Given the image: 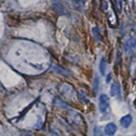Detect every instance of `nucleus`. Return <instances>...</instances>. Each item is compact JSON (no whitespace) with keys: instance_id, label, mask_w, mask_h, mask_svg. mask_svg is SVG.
Listing matches in <instances>:
<instances>
[{"instance_id":"nucleus-9","label":"nucleus","mask_w":136,"mask_h":136,"mask_svg":"<svg viewBox=\"0 0 136 136\" xmlns=\"http://www.w3.org/2000/svg\"><path fill=\"white\" fill-rule=\"evenodd\" d=\"M99 77L96 75L95 77H94V89H95V91H98V88H99Z\"/></svg>"},{"instance_id":"nucleus-10","label":"nucleus","mask_w":136,"mask_h":136,"mask_svg":"<svg viewBox=\"0 0 136 136\" xmlns=\"http://www.w3.org/2000/svg\"><path fill=\"white\" fill-rule=\"evenodd\" d=\"M111 74L110 73V74H109V75H108V76H107V79H106V82H110V81H111Z\"/></svg>"},{"instance_id":"nucleus-2","label":"nucleus","mask_w":136,"mask_h":136,"mask_svg":"<svg viewBox=\"0 0 136 136\" xmlns=\"http://www.w3.org/2000/svg\"><path fill=\"white\" fill-rule=\"evenodd\" d=\"M116 131V126L114 123H108L105 128V133L109 136H112Z\"/></svg>"},{"instance_id":"nucleus-6","label":"nucleus","mask_w":136,"mask_h":136,"mask_svg":"<svg viewBox=\"0 0 136 136\" xmlns=\"http://www.w3.org/2000/svg\"><path fill=\"white\" fill-rule=\"evenodd\" d=\"M105 70H106V61H105V59L103 57L101 58L100 62V71L102 75H105Z\"/></svg>"},{"instance_id":"nucleus-5","label":"nucleus","mask_w":136,"mask_h":136,"mask_svg":"<svg viewBox=\"0 0 136 136\" xmlns=\"http://www.w3.org/2000/svg\"><path fill=\"white\" fill-rule=\"evenodd\" d=\"M134 45V43L131 39L128 40L125 42V43H124V48H125V50H126V52L128 53V54L131 55V52H132V50H133Z\"/></svg>"},{"instance_id":"nucleus-3","label":"nucleus","mask_w":136,"mask_h":136,"mask_svg":"<svg viewBox=\"0 0 136 136\" xmlns=\"http://www.w3.org/2000/svg\"><path fill=\"white\" fill-rule=\"evenodd\" d=\"M111 94L112 96L121 98V89L118 84H112L111 87Z\"/></svg>"},{"instance_id":"nucleus-8","label":"nucleus","mask_w":136,"mask_h":136,"mask_svg":"<svg viewBox=\"0 0 136 136\" xmlns=\"http://www.w3.org/2000/svg\"><path fill=\"white\" fill-rule=\"evenodd\" d=\"M94 136H105V135L103 133H102L100 128L99 127H96V128H94Z\"/></svg>"},{"instance_id":"nucleus-4","label":"nucleus","mask_w":136,"mask_h":136,"mask_svg":"<svg viewBox=\"0 0 136 136\" xmlns=\"http://www.w3.org/2000/svg\"><path fill=\"white\" fill-rule=\"evenodd\" d=\"M120 123H121V125H122L123 127L128 128L131 124V123H132V116L130 115L124 116L123 118L121 119Z\"/></svg>"},{"instance_id":"nucleus-7","label":"nucleus","mask_w":136,"mask_h":136,"mask_svg":"<svg viewBox=\"0 0 136 136\" xmlns=\"http://www.w3.org/2000/svg\"><path fill=\"white\" fill-rule=\"evenodd\" d=\"M92 31H93L94 37H95V39L97 41H100V32H99V30H98V28L94 27Z\"/></svg>"},{"instance_id":"nucleus-1","label":"nucleus","mask_w":136,"mask_h":136,"mask_svg":"<svg viewBox=\"0 0 136 136\" xmlns=\"http://www.w3.org/2000/svg\"><path fill=\"white\" fill-rule=\"evenodd\" d=\"M109 98L106 94H101L99 99V106H100V111L101 112H105L109 108Z\"/></svg>"}]
</instances>
